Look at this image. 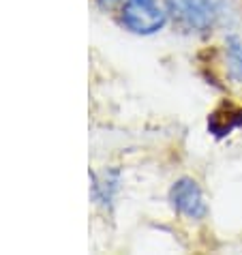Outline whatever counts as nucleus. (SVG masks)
Instances as JSON below:
<instances>
[{"instance_id": "1", "label": "nucleus", "mask_w": 242, "mask_h": 255, "mask_svg": "<svg viewBox=\"0 0 242 255\" xmlns=\"http://www.w3.org/2000/svg\"><path fill=\"white\" fill-rule=\"evenodd\" d=\"M165 11L178 28L187 32H208L217 22L215 0H165Z\"/></svg>"}, {"instance_id": "2", "label": "nucleus", "mask_w": 242, "mask_h": 255, "mask_svg": "<svg viewBox=\"0 0 242 255\" xmlns=\"http://www.w3.org/2000/svg\"><path fill=\"white\" fill-rule=\"evenodd\" d=\"M120 19L135 34H154L165 26L167 13L156 0H124Z\"/></svg>"}, {"instance_id": "3", "label": "nucleus", "mask_w": 242, "mask_h": 255, "mask_svg": "<svg viewBox=\"0 0 242 255\" xmlns=\"http://www.w3.org/2000/svg\"><path fill=\"white\" fill-rule=\"evenodd\" d=\"M169 204L178 215L187 217L191 221H202L208 215L206 197L193 178H180L174 182L169 189Z\"/></svg>"}, {"instance_id": "4", "label": "nucleus", "mask_w": 242, "mask_h": 255, "mask_svg": "<svg viewBox=\"0 0 242 255\" xmlns=\"http://www.w3.org/2000/svg\"><path fill=\"white\" fill-rule=\"evenodd\" d=\"M242 125V110H236L232 105H223L217 112H212L208 118V129L210 133H215L217 137L230 135V133Z\"/></svg>"}, {"instance_id": "5", "label": "nucleus", "mask_w": 242, "mask_h": 255, "mask_svg": "<svg viewBox=\"0 0 242 255\" xmlns=\"http://www.w3.org/2000/svg\"><path fill=\"white\" fill-rule=\"evenodd\" d=\"M225 65L232 80L242 84V34H230L225 41Z\"/></svg>"}, {"instance_id": "6", "label": "nucleus", "mask_w": 242, "mask_h": 255, "mask_svg": "<svg viewBox=\"0 0 242 255\" xmlns=\"http://www.w3.org/2000/svg\"><path fill=\"white\" fill-rule=\"evenodd\" d=\"M118 187V180L116 178H110L108 174H105V178H97V176H92V193H95V197L101 204H108L112 202L114 197V191H116Z\"/></svg>"}, {"instance_id": "7", "label": "nucleus", "mask_w": 242, "mask_h": 255, "mask_svg": "<svg viewBox=\"0 0 242 255\" xmlns=\"http://www.w3.org/2000/svg\"><path fill=\"white\" fill-rule=\"evenodd\" d=\"M101 4H114V2H118V0H99Z\"/></svg>"}]
</instances>
